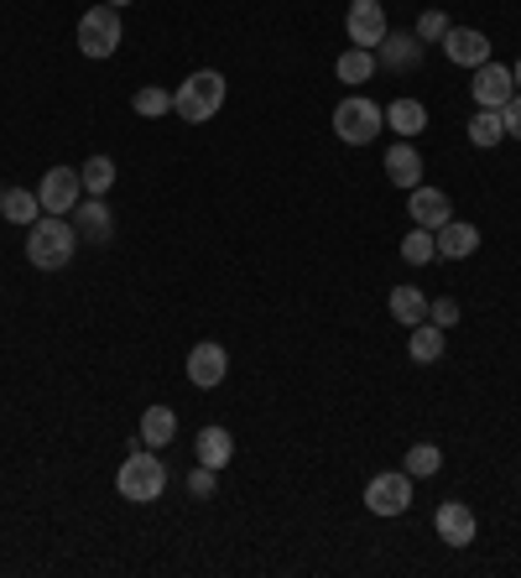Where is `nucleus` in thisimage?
<instances>
[{
  "label": "nucleus",
  "instance_id": "7c9ffc66",
  "mask_svg": "<svg viewBox=\"0 0 521 578\" xmlns=\"http://www.w3.org/2000/svg\"><path fill=\"white\" fill-rule=\"evenodd\" d=\"M428 324L454 328V324H459V303H454V297H433V303H428Z\"/></svg>",
  "mask_w": 521,
  "mask_h": 578
},
{
  "label": "nucleus",
  "instance_id": "39448f33",
  "mask_svg": "<svg viewBox=\"0 0 521 578\" xmlns=\"http://www.w3.org/2000/svg\"><path fill=\"white\" fill-rule=\"evenodd\" d=\"M120 11L115 6H89L84 17H78V53L84 57H115L120 48Z\"/></svg>",
  "mask_w": 521,
  "mask_h": 578
},
{
  "label": "nucleus",
  "instance_id": "aec40b11",
  "mask_svg": "<svg viewBox=\"0 0 521 578\" xmlns=\"http://www.w3.org/2000/svg\"><path fill=\"white\" fill-rule=\"evenodd\" d=\"M193 449H199V464H209V470L220 474L224 464L235 459V438L224 433V428H199V443H193Z\"/></svg>",
  "mask_w": 521,
  "mask_h": 578
},
{
  "label": "nucleus",
  "instance_id": "a878e982",
  "mask_svg": "<svg viewBox=\"0 0 521 578\" xmlns=\"http://www.w3.org/2000/svg\"><path fill=\"white\" fill-rule=\"evenodd\" d=\"M78 182H84V193H89V199H105V193L115 188V162H110V157H89L84 172H78Z\"/></svg>",
  "mask_w": 521,
  "mask_h": 578
},
{
  "label": "nucleus",
  "instance_id": "f257e3e1",
  "mask_svg": "<svg viewBox=\"0 0 521 578\" xmlns=\"http://www.w3.org/2000/svg\"><path fill=\"white\" fill-rule=\"evenodd\" d=\"M78 251V230L74 219L63 214H42L38 224H26V261L38 266V272H63Z\"/></svg>",
  "mask_w": 521,
  "mask_h": 578
},
{
  "label": "nucleus",
  "instance_id": "473e14b6",
  "mask_svg": "<svg viewBox=\"0 0 521 578\" xmlns=\"http://www.w3.org/2000/svg\"><path fill=\"white\" fill-rule=\"evenodd\" d=\"M501 120H506V136L521 141V94H511V99L501 105Z\"/></svg>",
  "mask_w": 521,
  "mask_h": 578
},
{
  "label": "nucleus",
  "instance_id": "c756f323",
  "mask_svg": "<svg viewBox=\"0 0 521 578\" xmlns=\"http://www.w3.org/2000/svg\"><path fill=\"white\" fill-rule=\"evenodd\" d=\"M448 27H454V21H448L444 11H423V17H417V42H444Z\"/></svg>",
  "mask_w": 521,
  "mask_h": 578
},
{
  "label": "nucleus",
  "instance_id": "412c9836",
  "mask_svg": "<svg viewBox=\"0 0 521 578\" xmlns=\"http://www.w3.org/2000/svg\"><path fill=\"white\" fill-rule=\"evenodd\" d=\"M444 349H448V339H444V328L438 324H428V318H423V324L412 328V344H407V355L417 365H433V360H444Z\"/></svg>",
  "mask_w": 521,
  "mask_h": 578
},
{
  "label": "nucleus",
  "instance_id": "ddd939ff",
  "mask_svg": "<svg viewBox=\"0 0 521 578\" xmlns=\"http://www.w3.org/2000/svg\"><path fill=\"white\" fill-rule=\"evenodd\" d=\"M433 526H438V537H444L448 547H469L475 532H480V522H475V511H469L465 501H444L438 516H433Z\"/></svg>",
  "mask_w": 521,
  "mask_h": 578
},
{
  "label": "nucleus",
  "instance_id": "b1692460",
  "mask_svg": "<svg viewBox=\"0 0 521 578\" xmlns=\"http://www.w3.org/2000/svg\"><path fill=\"white\" fill-rule=\"evenodd\" d=\"M0 214L11 219V224H38V219H42V199H38V193H26V188H11V193L0 199Z\"/></svg>",
  "mask_w": 521,
  "mask_h": 578
},
{
  "label": "nucleus",
  "instance_id": "4468645a",
  "mask_svg": "<svg viewBox=\"0 0 521 578\" xmlns=\"http://www.w3.org/2000/svg\"><path fill=\"white\" fill-rule=\"evenodd\" d=\"M423 48H428V42H417V32H386V42H381L375 53H381V63H386L391 73H412L423 63Z\"/></svg>",
  "mask_w": 521,
  "mask_h": 578
},
{
  "label": "nucleus",
  "instance_id": "2f4dec72",
  "mask_svg": "<svg viewBox=\"0 0 521 578\" xmlns=\"http://www.w3.org/2000/svg\"><path fill=\"white\" fill-rule=\"evenodd\" d=\"M188 495H199V501L214 495V470H209V464H199V470L188 474Z\"/></svg>",
  "mask_w": 521,
  "mask_h": 578
},
{
  "label": "nucleus",
  "instance_id": "6e6552de",
  "mask_svg": "<svg viewBox=\"0 0 521 578\" xmlns=\"http://www.w3.org/2000/svg\"><path fill=\"white\" fill-rule=\"evenodd\" d=\"M78 193H84V182H78L74 167H47V178H42V188H38L42 214H74Z\"/></svg>",
  "mask_w": 521,
  "mask_h": 578
},
{
  "label": "nucleus",
  "instance_id": "5701e85b",
  "mask_svg": "<svg viewBox=\"0 0 521 578\" xmlns=\"http://www.w3.org/2000/svg\"><path fill=\"white\" fill-rule=\"evenodd\" d=\"M501 141H506L501 109H475V115H469V146L490 151V146H501Z\"/></svg>",
  "mask_w": 521,
  "mask_h": 578
},
{
  "label": "nucleus",
  "instance_id": "c85d7f7f",
  "mask_svg": "<svg viewBox=\"0 0 521 578\" xmlns=\"http://www.w3.org/2000/svg\"><path fill=\"white\" fill-rule=\"evenodd\" d=\"M136 115H172V90L162 84H147V90H136Z\"/></svg>",
  "mask_w": 521,
  "mask_h": 578
},
{
  "label": "nucleus",
  "instance_id": "2eb2a0df",
  "mask_svg": "<svg viewBox=\"0 0 521 578\" xmlns=\"http://www.w3.org/2000/svg\"><path fill=\"white\" fill-rule=\"evenodd\" d=\"M74 230L78 240H94V245H110L115 240V214L105 209V199H89L74 209Z\"/></svg>",
  "mask_w": 521,
  "mask_h": 578
},
{
  "label": "nucleus",
  "instance_id": "72a5a7b5",
  "mask_svg": "<svg viewBox=\"0 0 521 578\" xmlns=\"http://www.w3.org/2000/svg\"><path fill=\"white\" fill-rule=\"evenodd\" d=\"M511 78H517V90H521V63H517V69H511Z\"/></svg>",
  "mask_w": 521,
  "mask_h": 578
},
{
  "label": "nucleus",
  "instance_id": "423d86ee",
  "mask_svg": "<svg viewBox=\"0 0 521 578\" xmlns=\"http://www.w3.org/2000/svg\"><path fill=\"white\" fill-rule=\"evenodd\" d=\"M412 506V474L407 470H386L365 485V511L371 516H402Z\"/></svg>",
  "mask_w": 521,
  "mask_h": 578
},
{
  "label": "nucleus",
  "instance_id": "7ed1b4c3",
  "mask_svg": "<svg viewBox=\"0 0 521 578\" xmlns=\"http://www.w3.org/2000/svg\"><path fill=\"white\" fill-rule=\"evenodd\" d=\"M115 490H120V501L151 506V501H162V490H168V464L151 449H136V443H130V459L120 464V474H115Z\"/></svg>",
  "mask_w": 521,
  "mask_h": 578
},
{
  "label": "nucleus",
  "instance_id": "1a4fd4ad",
  "mask_svg": "<svg viewBox=\"0 0 521 578\" xmlns=\"http://www.w3.org/2000/svg\"><path fill=\"white\" fill-rule=\"evenodd\" d=\"M224 376H230V355H224V344L204 339V344L188 349V380H193L199 391H214Z\"/></svg>",
  "mask_w": 521,
  "mask_h": 578
},
{
  "label": "nucleus",
  "instance_id": "4be33fe9",
  "mask_svg": "<svg viewBox=\"0 0 521 578\" xmlns=\"http://www.w3.org/2000/svg\"><path fill=\"white\" fill-rule=\"evenodd\" d=\"M391 318H396V324H407V328H417L423 318H428V292L391 287Z\"/></svg>",
  "mask_w": 521,
  "mask_h": 578
},
{
  "label": "nucleus",
  "instance_id": "f3484780",
  "mask_svg": "<svg viewBox=\"0 0 521 578\" xmlns=\"http://www.w3.org/2000/svg\"><path fill=\"white\" fill-rule=\"evenodd\" d=\"M386 178L396 182V188H417V182H423V157H417V146L412 141H396L386 151Z\"/></svg>",
  "mask_w": 521,
  "mask_h": 578
},
{
  "label": "nucleus",
  "instance_id": "20e7f679",
  "mask_svg": "<svg viewBox=\"0 0 521 578\" xmlns=\"http://www.w3.org/2000/svg\"><path fill=\"white\" fill-rule=\"evenodd\" d=\"M386 126V109L365 99V94H350V99H339L334 105V136L344 146H371Z\"/></svg>",
  "mask_w": 521,
  "mask_h": 578
},
{
  "label": "nucleus",
  "instance_id": "a211bd4d",
  "mask_svg": "<svg viewBox=\"0 0 521 578\" xmlns=\"http://www.w3.org/2000/svg\"><path fill=\"white\" fill-rule=\"evenodd\" d=\"M386 126L402 136V141H412V136H423L428 130V105L423 99H391L386 105Z\"/></svg>",
  "mask_w": 521,
  "mask_h": 578
},
{
  "label": "nucleus",
  "instance_id": "9b49d317",
  "mask_svg": "<svg viewBox=\"0 0 521 578\" xmlns=\"http://www.w3.org/2000/svg\"><path fill=\"white\" fill-rule=\"evenodd\" d=\"M444 53H448V63H459V69H480V63H490V36L475 32V27H448Z\"/></svg>",
  "mask_w": 521,
  "mask_h": 578
},
{
  "label": "nucleus",
  "instance_id": "f704fd0d",
  "mask_svg": "<svg viewBox=\"0 0 521 578\" xmlns=\"http://www.w3.org/2000/svg\"><path fill=\"white\" fill-rule=\"evenodd\" d=\"M105 6H115V11H120V6H130V0H105Z\"/></svg>",
  "mask_w": 521,
  "mask_h": 578
},
{
  "label": "nucleus",
  "instance_id": "0eeeda50",
  "mask_svg": "<svg viewBox=\"0 0 521 578\" xmlns=\"http://www.w3.org/2000/svg\"><path fill=\"white\" fill-rule=\"evenodd\" d=\"M344 32H350L354 48H381L386 42V6L381 0H350V17H344Z\"/></svg>",
  "mask_w": 521,
  "mask_h": 578
},
{
  "label": "nucleus",
  "instance_id": "f03ea898",
  "mask_svg": "<svg viewBox=\"0 0 521 578\" xmlns=\"http://www.w3.org/2000/svg\"><path fill=\"white\" fill-rule=\"evenodd\" d=\"M224 94H230L224 73H214V69L188 73L183 84H178V94H172V115H178V120H188V126H204V120H214V115H220Z\"/></svg>",
  "mask_w": 521,
  "mask_h": 578
},
{
  "label": "nucleus",
  "instance_id": "393cba45",
  "mask_svg": "<svg viewBox=\"0 0 521 578\" xmlns=\"http://www.w3.org/2000/svg\"><path fill=\"white\" fill-rule=\"evenodd\" d=\"M334 73H339V84H365L375 73V53L371 48H350V53H339Z\"/></svg>",
  "mask_w": 521,
  "mask_h": 578
},
{
  "label": "nucleus",
  "instance_id": "dca6fc26",
  "mask_svg": "<svg viewBox=\"0 0 521 578\" xmlns=\"http://www.w3.org/2000/svg\"><path fill=\"white\" fill-rule=\"evenodd\" d=\"M433 240H438V255H444V261H469V255L480 251V230L465 224V219H448L444 230H433Z\"/></svg>",
  "mask_w": 521,
  "mask_h": 578
},
{
  "label": "nucleus",
  "instance_id": "bb28decb",
  "mask_svg": "<svg viewBox=\"0 0 521 578\" xmlns=\"http://www.w3.org/2000/svg\"><path fill=\"white\" fill-rule=\"evenodd\" d=\"M433 255H438V240H433V230H417V224H412V235L402 240V261H407V266H428Z\"/></svg>",
  "mask_w": 521,
  "mask_h": 578
},
{
  "label": "nucleus",
  "instance_id": "9d476101",
  "mask_svg": "<svg viewBox=\"0 0 521 578\" xmlns=\"http://www.w3.org/2000/svg\"><path fill=\"white\" fill-rule=\"evenodd\" d=\"M407 214H412V224L417 230H444L448 219H454V203H448V193L444 188H412V199H407Z\"/></svg>",
  "mask_w": 521,
  "mask_h": 578
},
{
  "label": "nucleus",
  "instance_id": "6ab92c4d",
  "mask_svg": "<svg viewBox=\"0 0 521 578\" xmlns=\"http://www.w3.org/2000/svg\"><path fill=\"white\" fill-rule=\"evenodd\" d=\"M178 433V412L172 407H147L141 412V449H168Z\"/></svg>",
  "mask_w": 521,
  "mask_h": 578
},
{
  "label": "nucleus",
  "instance_id": "cd10ccee",
  "mask_svg": "<svg viewBox=\"0 0 521 578\" xmlns=\"http://www.w3.org/2000/svg\"><path fill=\"white\" fill-rule=\"evenodd\" d=\"M438 470H444V453L433 449V443H417V449L407 453V474H412V480H433Z\"/></svg>",
  "mask_w": 521,
  "mask_h": 578
},
{
  "label": "nucleus",
  "instance_id": "f8f14e48",
  "mask_svg": "<svg viewBox=\"0 0 521 578\" xmlns=\"http://www.w3.org/2000/svg\"><path fill=\"white\" fill-rule=\"evenodd\" d=\"M511 94H517L511 69H501V63H480V69H475V105L480 109H501Z\"/></svg>",
  "mask_w": 521,
  "mask_h": 578
}]
</instances>
